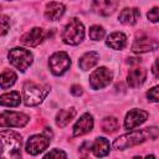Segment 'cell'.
I'll return each instance as SVG.
<instances>
[{
    "mask_svg": "<svg viewBox=\"0 0 159 159\" xmlns=\"http://www.w3.org/2000/svg\"><path fill=\"white\" fill-rule=\"evenodd\" d=\"M60 157L66 158V157H67V154H66L65 152L60 150V149H52L50 153H47V154L45 155V158H60Z\"/></svg>",
    "mask_w": 159,
    "mask_h": 159,
    "instance_id": "cell-29",
    "label": "cell"
},
{
    "mask_svg": "<svg viewBox=\"0 0 159 159\" xmlns=\"http://www.w3.org/2000/svg\"><path fill=\"white\" fill-rule=\"evenodd\" d=\"M47 134V130L43 134H35L30 137L26 142V152L31 155H37L39 153L43 152L50 145V134Z\"/></svg>",
    "mask_w": 159,
    "mask_h": 159,
    "instance_id": "cell-8",
    "label": "cell"
},
{
    "mask_svg": "<svg viewBox=\"0 0 159 159\" xmlns=\"http://www.w3.org/2000/svg\"><path fill=\"white\" fill-rule=\"evenodd\" d=\"M98 60H99V53L96 51H89V52H86L78 60V66L81 70L87 71V70H91L93 66H96Z\"/></svg>",
    "mask_w": 159,
    "mask_h": 159,
    "instance_id": "cell-19",
    "label": "cell"
},
{
    "mask_svg": "<svg viewBox=\"0 0 159 159\" xmlns=\"http://www.w3.org/2000/svg\"><path fill=\"white\" fill-rule=\"evenodd\" d=\"M147 97L152 102H159V84L153 87V88H150L147 92Z\"/></svg>",
    "mask_w": 159,
    "mask_h": 159,
    "instance_id": "cell-26",
    "label": "cell"
},
{
    "mask_svg": "<svg viewBox=\"0 0 159 159\" xmlns=\"http://www.w3.org/2000/svg\"><path fill=\"white\" fill-rule=\"evenodd\" d=\"M147 17L149 21L152 22H158L159 21V7H153L148 11L147 14Z\"/></svg>",
    "mask_w": 159,
    "mask_h": 159,
    "instance_id": "cell-27",
    "label": "cell"
},
{
    "mask_svg": "<svg viewBox=\"0 0 159 159\" xmlns=\"http://www.w3.org/2000/svg\"><path fill=\"white\" fill-rule=\"evenodd\" d=\"M119 124H118V119L114 117H106L102 120V129L106 133H114L118 129Z\"/></svg>",
    "mask_w": 159,
    "mask_h": 159,
    "instance_id": "cell-24",
    "label": "cell"
},
{
    "mask_svg": "<svg viewBox=\"0 0 159 159\" xmlns=\"http://www.w3.org/2000/svg\"><path fill=\"white\" fill-rule=\"evenodd\" d=\"M112 71L107 67H99L89 75V86L93 89H101L107 87L112 82Z\"/></svg>",
    "mask_w": 159,
    "mask_h": 159,
    "instance_id": "cell-7",
    "label": "cell"
},
{
    "mask_svg": "<svg viewBox=\"0 0 159 159\" xmlns=\"http://www.w3.org/2000/svg\"><path fill=\"white\" fill-rule=\"evenodd\" d=\"M48 66H50V70L51 72L55 75V76H61L63 75L71 66V60H70V56L63 52V51H57L55 52L50 60H48Z\"/></svg>",
    "mask_w": 159,
    "mask_h": 159,
    "instance_id": "cell-6",
    "label": "cell"
},
{
    "mask_svg": "<svg viewBox=\"0 0 159 159\" xmlns=\"http://www.w3.org/2000/svg\"><path fill=\"white\" fill-rule=\"evenodd\" d=\"M9 61L10 63L16 67L17 70H20L21 72H25L30 65L32 63V53L26 50V48H22V47H15V48H11L9 51Z\"/></svg>",
    "mask_w": 159,
    "mask_h": 159,
    "instance_id": "cell-5",
    "label": "cell"
},
{
    "mask_svg": "<svg viewBox=\"0 0 159 159\" xmlns=\"http://www.w3.org/2000/svg\"><path fill=\"white\" fill-rule=\"evenodd\" d=\"M9 29H10V20H9L7 16L2 15V16H1V35L4 36V35L7 32Z\"/></svg>",
    "mask_w": 159,
    "mask_h": 159,
    "instance_id": "cell-28",
    "label": "cell"
},
{
    "mask_svg": "<svg viewBox=\"0 0 159 159\" xmlns=\"http://www.w3.org/2000/svg\"><path fill=\"white\" fill-rule=\"evenodd\" d=\"M16 81V73L11 70H4L1 73V88L6 89L11 87Z\"/></svg>",
    "mask_w": 159,
    "mask_h": 159,
    "instance_id": "cell-23",
    "label": "cell"
},
{
    "mask_svg": "<svg viewBox=\"0 0 159 159\" xmlns=\"http://www.w3.org/2000/svg\"><path fill=\"white\" fill-rule=\"evenodd\" d=\"M65 14V5L57 1H51L46 5L45 9V17L50 21H56L62 17Z\"/></svg>",
    "mask_w": 159,
    "mask_h": 159,
    "instance_id": "cell-15",
    "label": "cell"
},
{
    "mask_svg": "<svg viewBox=\"0 0 159 159\" xmlns=\"http://www.w3.org/2000/svg\"><path fill=\"white\" fill-rule=\"evenodd\" d=\"M93 128V117L89 113H84L80 117V119L76 122L73 127V135L80 137L88 132H91Z\"/></svg>",
    "mask_w": 159,
    "mask_h": 159,
    "instance_id": "cell-13",
    "label": "cell"
},
{
    "mask_svg": "<svg viewBox=\"0 0 159 159\" xmlns=\"http://www.w3.org/2000/svg\"><path fill=\"white\" fill-rule=\"evenodd\" d=\"M148 112L143 111V109H132L127 113L125 119H124V127L125 129L130 130L134 129L135 127L140 125L142 123H144L148 118Z\"/></svg>",
    "mask_w": 159,
    "mask_h": 159,
    "instance_id": "cell-11",
    "label": "cell"
},
{
    "mask_svg": "<svg viewBox=\"0 0 159 159\" xmlns=\"http://www.w3.org/2000/svg\"><path fill=\"white\" fill-rule=\"evenodd\" d=\"M91 147H92V145H91L89 142H84V143L82 144L81 149H80V154L83 155V157H87V154L89 153V148H91Z\"/></svg>",
    "mask_w": 159,
    "mask_h": 159,
    "instance_id": "cell-30",
    "label": "cell"
},
{
    "mask_svg": "<svg viewBox=\"0 0 159 159\" xmlns=\"http://www.w3.org/2000/svg\"><path fill=\"white\" fill-rule=\"evenodd\" d=\"M157 48H159V41L148 35H138L132 45V51L134 53H144Z\"/></svg>",
    "mask_w": 159,
    "mask_h": 159,
    "instance_id": "cell-9",
    "label": "cell"
},
{
    "mask_svg": "<svg viewBox=\"0 0 159 159\" xmlns=\"http://www.w3.org/2000/svg\"><path fill=\"white\" fill-rule=\"evenodd\" d=\"M88 35H89L91 40H93V41H99V40H102V39L104 37L106 31H104V29H103L102 26H99V25H93V26L89 27Z\"/></svg>",
    "mask_w": 159,
    "mask_h": 159,
    "instance_id": "cell-25",
    "label": "cell"
},
{
    "mask_svg": "<svg viewBox=\"0 0 159 159\" xmlns=\"http://www.w3.org/2000/svg\"><path fill=\"white\" fill-rule=\"evenodd\" d=\"M140 61H142V58L133 57V58H128L127 63H128V65H138V63H140Z\"/></svg>",
    "mask_w": 159,
    "mask_h": 159,
    "instance_id": "cell-33",
    "label": "cell"
},
{
    "mask_svg": "<svg viewBox=\"0 0 159 159\" xmlns=\"http://www.w3.org/2000/svg\"><path fill=\"white\" fill-rule=\"evenodd\" d=\"M84 37V27L83 24L78 20V19H71L70 22L65 26L63 31H62V40L67 45H78L80 42H82Z\"/></svg>",
    "mask_w": 159,
    "mask_h": 159,
    "instance_id": "cell-4",
    "label": "cell"
},
{
    "mask_svg": "<svg viewBox=\"0 0 159 159\" xmlns=\"http://www.w3.org/2000/svg\"><path fill=\"white\" fill-rule=\"evenodd\" d=\"M152 72H153V75H154L157 78H159V58H157L155 62L153 63V66H152Z\"/></svg>",
    "mask_w": 159,
    "mask_h": 159,
    "instance_id": "cell-32",
    "label": "cell"
},
{
    "mask_svg": "<svg viewBox=\"0 0 159 159\" xmlns=\"http://www.w3.org/2000/svg\"><path fill=\"white\" fill-rule=\"evenodd\" d=\"M157 137H159V128L148 127V128H144L140 130H134L128 134H123V135L118 137L113 143V148L117 150H123V149L130 148L133 145L140 144V143L145 142L147 139H155Z\"/></svg>",
    "mask_w": 159,
    "mask_h": 159,
    "instance_id": "cell-1",
    "label": "cell"
},
{
    "mask_svg": "<svg viewBox=\"0 0 159 159\" xmlns=\"http://www.w3.org/2000/svg\"><path fill=\"white\" fill-rule=\"evenodd\" d=\"M106 43H107L108 47H111L113 50H123L127 45V36L123 32H119V31L112 32L107 37Z\"/></svg>",
    "mask_w": 159,
    "mask_h": 159,
    "instance_id": "cell-18",
    "label": "cell"
},
{
    "mask_svg": "<svg viewBox=\"0 0 159 159\" xmlns=\"http://www.w3.org/2000/svg\"><path fill=\"white\" fill-rule=\"evenodd\" d=\"M139 16H140L139 9H137V7H125L120 11V14L118 16V20H119V22H122L124 25H134V24H137Z\"/></svg>",
    "mask_w": 159,
    "mask_h": 159,
    "instance_id": "cell-17",
    "label": "cell"
},
{
    "mask_svg": "<svg viewBox=\"0 0 159 159\" xmlns=\"http://www.w3.org/2000/svg\"><path fill=\"white\" fill-rule=\"evenodd\" d=\"M117 0H92L93 10L102 16L111 15L117 9Z\"/></svg>",
    "mask_w": 159,
    "mask_h": 159,
    "instance_id": "cell-14",
    "label": "cell"
},
{
    "mask_svg": "<svg viewBox=\"0 0 159 159\" xmlns=\"http://www.w3.org/2000/svg\"><path fill=\"white\" fill-rule=\"evenodd\" d=\"M45 36H46V34L42 29L34 27L32 30H30L29 32H26L21 37V43H24L26 46H30V47H35L45 40Z\"/></svg>",
    "mask_w": 159,
    "mask_h": 159,
    "instance_id": "cell-12",
    "label": "cell"
},
{
    "mask_svg": "<svg viewBox=\"0 0 159 159\" xmlns=\"http://www.w3.org/2000/svg\"><path fill=\"white\" fill-rule=\"evenodd\" d=\"M0 99H1V106H7V107H16L21 102L20 93L16 92V91H12V92L1 94V98Z\"/></svg>",
    "mask_w": 159,
    "mask_h": 159,
    "instance_id": "cell-22",
    "label": "cell"
},
{
    "mask_svg": "<svg viewBox=\"0 0 159 159\" xmlns=\"http://www.w3.org/2000/svg\"><path fill=\"white\" fill-rule=\"evenodd\" d=\"M145 77H147V71L144 68L135 67V68L129 71L128 77H127V83L129 87L135 88V87H139L144 83Z\"/></svg>",
    "mask_w": 159,
    "mask_h": 159,
    "instance_id": "cell-16",
    "label": "cell"
},
{
    "mask_svg": "<svg viewBox=\"0 0 159 159\" xmlns=\"http://www.w3.org/2000/svg\"><path fill=\"white\" fill-rule=\"evenodd\" d=\"M109 142L103 138V137H99L97 138L93 144H92V152L96 157H104L109 153Z\"/></svg>",
    "mask_w": 159,
    "mask_h": 159,
    "instance_id": "cell-20",
    "label": "cell"
},
{
    "mask_svg": "<svg viewBox=\"0 0 159 159\" xmlns=\"http://www.w3.org/2000/svg\"><path fill=\"white\" fill-rule=\"evenodd\" d=\"M75 116H76V109L75 108L61 109L56 116V124L58 127H65L75 118Z\"/></svg>",
    "mask_w": 159,
    "mask_h": 159,
    "instance_id": "cell-21",
    "label": "cell"
},
{
    "mask_svg": "<svg viewBox=\"0 0 159 159\" xmlns=\"http://www.w3.org/2000/svg\"><path fill=\"white\" fill-rule=\"evenodd\" d=\"M1 157L6 158H20L21 153V135L12 130H1Z\"/></svg>",
    "mask_w": 159,
    "mask_h": 159,
    "instance_id": "cell-2",
    "label": "cell"
},
{
    "mask_svg": "<svg viewBox=\"0 0 159 159\" xmlns=\"http://www.w3.org/2000/svg\"><path fill=\"white\" fill-rule=\"evenodd\" d=\"M50 86L27 81L24 84V102L26 106H37L48 94Z\"/></svg>",
    "mask_w": 159,
    "mask_h": 159,
    "instance_id": "cell-3",
    "label": "cell"
},
{
    "mask_svg": "<svg viewBox=\"0 0 159 159\" xmlns=\"http://www.w3.org/2000/svg\"><path fill=\"white\" fill-rule=\"evenodd\" d=\"M29 116L20 112H9L4 111L1 113L0 124L1 127H24L29 122Z\"/></svg>",
    "mask_w": 159,
    "mask_h": 159,
    "instance_id": "cell-10",
    "label": "cell"
},
{
    "mask_svg": "<svg viewBox=\"0 0 159 159\" xmlns=\"http://www.w3.org/2000/svg\"><path fill=\"white\" fill-rule=\"evenodd\" d=\"M71 93H72L73 96H81V94H82V87L78 86V84L71 86Z\"/></svg>",
    "mask_w": 159,
    "mask_h": 159,
    "instance_id": "cell-31",
    "label": "cell"
}]
</instances>
